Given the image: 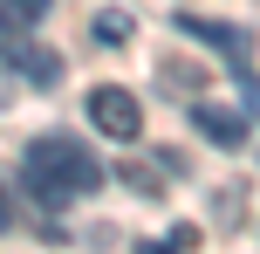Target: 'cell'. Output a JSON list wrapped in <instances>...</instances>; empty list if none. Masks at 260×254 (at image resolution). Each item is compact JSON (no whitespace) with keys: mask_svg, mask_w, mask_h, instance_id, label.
Returning <instances> with one entry per match:
<instances>
[{"mask_svg":"<svg viewBox=\"0 0 260 254\" xmlns=\"http://www.w3.org/2000/svg\"><path fill=\"white\" fill-rule=\"evenodd\" d=\"M89 124L103 137H117V145H130V137L144 131V110H137V96L117 90V82H103V90H89Z\"/></svg>","mask_w":260,"mask_h":254,"instance_id":"cell-3","label":"cell"},{"mask_svg":"<svg viewBox=\"0 0 260 254\" xmlns=\"http://www.w3.org/2000/svg\"><path fill=\"white\" fill-rule=\"evenodd\" d=\"M14 90H21V82H14V76H7V69H0V110H7V103H14Z\"/></svg>","mask_w":260,"mask_h":254,"instance_id":"cell-10","label":"cell"},{"mask_svg":"<svg viewBox=\"0 0 260 254\" xmlns=\"http://www.w3.org/2000/svg\"><path fill=\"white\" fill-rule=\"evenodd\" d=\"M165 82L192 96V90H199V62H165Z\"/></svg>","mask_w":260,"mask_h":254,"instance_id":"cell-8","label":"cell"},{"mask_svg":"<svg viewBox=\"0 0 260 254\" xmlns=\"http://www.w3.org/2000/svg\"><path fill=\"white\" fill-rule=\"evenodd\" d=\"M7 227H14V200L0 192V234H7Z\"/></svg>","mask_w":260,"mask_h":254,"instance_id":"cell-11","label":"cell"},{"mask_svg":"<svg viewBox=\"0 0 260 254\" xmlns=\"http://www.w3.org/2000/svg\"><path fill=\"white\" fill-rule=\"evenodd\" d=\"M21 179H27V192H35L41 206H55V213H62L69 200H82V192L103 186V165H96L76 137H35V145H27Z\"/></svg>","mask_w":260,"mask_h":254,"instance_id":"cell-1","label":"cell"},{"mask_svg":"<svg viewBox=\"0 0 260 254\" xmlns=\"http://www.w3.org/2000/svg\"><path fill=\"white\" fill-rule=\"evenodd\" d=\"M192 124H199V131H206L219 151H240V145H247V117H233V110H212V103H199V110H192Z\"/></svg>","mask_w":260,"mask_h":254,"instance_id":"cell-4","label":"cell"},{"mask_svg":"<svg viewBox=\"0 0 260 254\" xmlns=\"http://www.w3.org/2000/svg\"><path fill=\"white\" fill-rule=\"evenodd\" d=\"M55 14V0H0V27H41Z\"/></svg>","mask_w":260,"mask_h":254,"instance_id":"cell-6","label":"cell"},{"mask_svg":"<svg viewBox=\"0 0 260 254\" xmlns=\"http://www.w3.org/2000/svg\"><path fill=\"white\" fill-rule=\"evenodd\" d=\"M96 41H103V48H123V41H130V14L103 7V14H96Z\"/></svg>","mask_w":260,"mask_h":254,"instance_id":"cell-7","label":"cell"},{"mask_svg":"<svg viewBox=\"0 0 260 254\" xmlns=\"http://www.w3.org/2000/svg\"><path fill=\"white\" fill-rule=\"evenodd\" d=\"M117 179H130V186H137L144 200H157V192L171 186V179H165V158H130V165H123Z\"/></svg>","mask_w":260,"mask_h":254,"instance_id":"cell-5","label":"cell"},{"mask_svg":"<svg viewBox=\"0 0 260 254\" xmlns=\"http://www.w3.org/2000/svg\"><path fill=\"white\" fill-rule=\"evenodd\" d=\"M0 62L21 69L35 90H55V82H62V55H48L41 41H27V27H0Z\"/></svg>","mask_w":260,"mask_h":254,"instance_id":"cell-2","label":"cell"},{"mask_svg":"<svg viewBox=\"0 0 260 254\" xmlns=\"http://www.w3.org/2000/svg\"><path fill=\"white\" fill-rule=\"evenodd\" d=\"M137 254H185V247H178V241H144Z\"/></svg>","mask_w":260,"mask_h":254,"instance_id":"cell-9","label":"cell"}]
</instances>
